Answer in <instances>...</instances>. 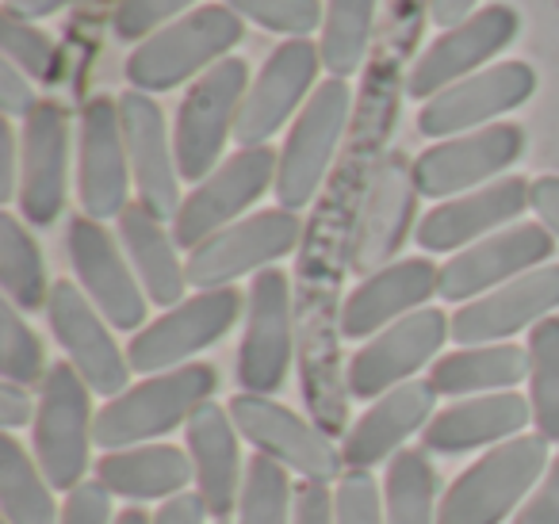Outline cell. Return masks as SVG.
Here are the masks:
<instances>
[{
  "instance_id": "32",
  "label": "cell",
  "mask_w": 559,
  "mask_h": 524,
  "mask_svg": "<svg viewBox=\"0 0 559 524\" xmlns=\"http://www.w3.org/2000/svg\"><path fill=\"white\" fill-rule=\"evenodd\" d=\"M96 483L111 493V498H131V501H169L195 483V471L188 452L177 444H134L119 448V452L100 455L96 463Z\"/></svg>"
},
{
  "instance_id": "45",
  "label": "cell",
  "mask_w": 559,
  "mask_h": 524,
  "mask_svg": "<svg viewBox=\"0 0 559 524\" xmlns=\"http://www.w3.org/2000/svg\"><path fill=\"white\" fill-rule=\"evenodd\" d=\"M195 0H119L111 12V27L123 43H146L154 32L169 27L173 20L188 16Z\"/></svg>"
},
{
  "instance_id": "7",
  "label": "cell",
  "mask_w": 559,
  "mask_h": 524,
  "mask_svg": "<svg viewBox=\"0 0 559 524\" xmlns=\"http://www.w3.org/2000/svg\"><path fill=\"white\" fill-rule=\"evenodd\" d=\"M249 93V70L241 58H223L215 70H207L185 93L173 123V146H177L180 180H195L218 169L226 162L223 150L238 131V111Z\"/></svg>"
},
{
  "instance_id": "10",
  "label": "cell",
  "mask_w": 559,
  "mask_h": 524,
  "mask_svg": "<svg viewBox=\"0 0 559 524\" xmlns=\"http://www.w3.org/2000/svg\"><path fill=\"white\" fill-rule=\"evenodd\" d=\"M304 230L307 226L288 207H269L238 218L234 226L218 230L215 238H207L188 253V284L195 291H215V287H230L234 279L249 276V272H264L280 257L296 253L304 246Z\"/></svg>"
},
{
  "instance_id": "35",
  "label": "cell",
  "mask_w": 559,
  "mask_h": 524,
  "mask_svg": "<svg viewBox=\"0 0 559 524\" xmlns=\"http://www.w3.org/2000/svg\"><path fill=\"white\" fill-rule=\"evenodd\" d=\"M399 62L391 55L376 58L365 73V88H360V104H353V123H349V150L345 157L365 165H380L391 154L388 139L399 116Z\"/></svg>"
},
{
  "instance_id": "12",
  "label": "cell",
  "mask_w": 559,
  "mask_h": 524,
  "mask_svg": "<svg viewBox=\"0 0 559 524\" xmlns=\"http://www.w3.org/2000/svg\"><path fill=\"white\" fill-rule=\"evenodd\" d=\"M226 409H230L238 432L257 452L296 471L304 483H334L349 471L334 437H326L314 421L299 417L296 409L280 406L269 394L238 391Z\"/></svg>"
},
{
  "instance_id": "38",
  "label": "cell",
  "mask_w": 559,
  "mask_h": 524,
  "mask_svg": "<svg viewBox=\"0 0 559 524\" xmlns=\"http://www.w3.org/2000/svg\"><path fill=\"white\" fill-rule=\"evenodd\" d=\"M383 516L388 524H437L441 498H437L433 463L421 448H403L388 463L383 475Z\"/></svg>"
},
{
  "instance_id": "36",
  "label": "cell",
  "mask_w": 559,
  "mask_h": 524,
  "mask_svg": "<svg viewBox=\"0 0 559 524\" xmlns=\"http://www.w3.org/2000/svg\"><path fill=\"white\" fill-rule=\"evenodd\" d=\"M0 513L4 524H58L62 516L35 452H27L12 432L0 437Z\"/></svg>"
},
{
  "instance_id": "49",
  "label": "cell",
  "mask_w": 559,
  "mask_h": 524,
  "mask_svg": "<svg viewBox=\"0 0 559 524\" xmlns=\"http://www.w3.org/2000/svg\"><path fill=\"white\" fill-rule=\"evenodd\" d=\"M35 81L27 78L24 70H16L12 62L0 66V108H4V119H27L35 111Z\"/></svg>"
},
{
  "instance_id": "48",
  "label": "cell",
  "mask_w": 559,
  "mask_h": 524,
  "mask_svg": "<svg viewBox=\"0 0 559 524\" xmlns=\"http://www.w3.org/2000/svg\"><path fill=\"white\" fill-rule=\"evenodd\" d=\"M513 524H559V455L548 463V471L525 498V505L513 513Z\"/></svg>"
},
{
  "instance_id": "37",
  "label": "cell",
  "mask_w": 559,
  "mask_h": 524,
  "mask_svg": "<svg viewBox=\"0 0 559 524\" xmlns=\"http://www.w3.org/2000/svg\"><path fill=\"white\" fill-rule=\"evenodd\" d=\"M376 4L380 0H326L319 55L330 78L349 81L365 66L376 32Z\"/></svg>"
},
{
  "instance_id": "19",
  "label": "cell",
  "mask_w": 559,
  "mask_h": 524,
  "mask_svg": "<svg viewBox=\"0 0 559 524\" xmlns=\"http://www.w3.org/2000/svg\"><path fill=\"white\" fill-rule=\"evenodd\" d=\"M551 249H556V238L540 223H513L506 230L452 253L441 264L437 295L444 302H460L464 307V302L479 299V295L495 291V287L548 264Z\"/></svg>"
},
{
  "instance_id": "34",
  "label": "cell",
  "mask_w": 559,
  "mask_h": 524,
  "mask_svg": "<svg viewBox=\"0 0 559 524\" xmlns=\"http://www.w3.org/2000/svg\"><path fill=\"white\" fill-rule=\"evenodd\" d=\"M528 379V353L521 345H467L441 356L429 371V386L449 398L498 394Z\"/></svg>"
},
{
  "instance_id": "18",
  "label": "cell",
  "mask_w": 559,
  "mask_h": 524,
  "mask_svg": "<svg viewBox=\"0 0 559 524\" xmlns=\"http://www.w3.org/2000/svg\"><path fill=\"white\" fill-rule=\"evenodd\" d=\"M452 337V318L437 307H421L403 322L376 333L349 360V394L353 398H383L395 386L411 383Z\"/></svg>"
},
{
  "instance_id": "13",
  "label": "cell",
  "mask_w": 559,
  "mask_h": 524,
  "mask_svg": "<svg viewBox=\"0 0 559 524\" xmlns=\"http://www.w3.org/2000/svg\"><path fill=\"white\" fill-rule=\"evenodd\" d=\"M521 32V16L510 4H487L464 24L449 27L437 35L426 50L411 62L406 70V96L414 100H433L437 93L452 88L456 81L472 78V73L487 70Z\"/></svg>"
},
{
  "instance_id": "52",
  "label": "cell",
  "mask_w": 559,
  "mask_h": 524,
  "mask_svg": "<svg viewBox=\"0 0 559 524\" xmlns=\"http://www.w3.org/2000/svg\"><path fill=\"white\" fill-rule=\"evenodd\" d=\"M20 192V131L12 119L0 127V200L12 203Z\"/></svg>"
},
{
  "instance_id": "54",
  "label": "cell",
  "mask_w": 559,
  "mask_h": 524,
  "mask_svg": "<svg viewBox=\"0 0 559 524\" xmlns=\"http://www.w3.org/2000/svg\"><path fill=\"white\" fill-rule=\"evenodd\" d=\"M207 505H203L200 493H177V498L162 501L154 513V524H207Z\"/></svg>"
},
{
  "instance_id": "50",
  "label": "cell",
  "mask_w": 559,
  "mask_h": 524,
  "mask_svg": "<svg viewBox=\"0 0 559 524\" xmlns=\"http://www.w3.org/2000/svg\"><path fill=\"white\" fill-rule=\"evenodd\" d=\"M35 414H39V398L32 394V386L0 379V429L16 432L24 425H35Z\"/></svg>"
},
{
  "instance_id": "11",
  "label": "cell",
  "mask_w": 559,
  "mask_h": 524,
  "mask_svg": "<svg viewBox=\"0 0 559 524\" xmlns=\"http://www.w3.org/2000/svg\"><path fill=\"white\" fill-rule=\"evenodd\" d=\"M241 299L238 287H215V291H195L192 299L169 307L162 318L146 322L127 345V360L131 371L139 376H162V371L185 368L188 356L203 353L215 341H223L230 333V325L238 322Z\"/></svg>"
},
{
  "instance_id": "17",
  "label": "cell",
  "mask_w": 559,
  "mask_h": 524,
  "mask_svg": "<svg viewBox=\"0 0 559 524\" xmlns=\"http://www.w3.org/2000/svg\"><path fill=\"white\" fill-rule=\"evenodd\" d=\"M536 93V73L528 62H495L472 78L456 81L452 88L437 93L433 100L421 104L418 131L426 139H456L483 127H495L498 116L521 108Z\"/></svg>"
},
{
  "instance_id": "25",
  "label": "cell",
  "mask_w": 559,
  "mask_h": 524,
  "mask_svg": "<svg viewBox=\"0 0 559 524\" xmlns=\"http://www.w3.org/2000/svg\"><path fill=\"white\" fill-rule=\"evenodd\" d=\"M418 184H414V162L403 150H391L380 165L372 169L360 207L357 226V249H353V269L360 276H372L383 264H391L403 249L406 234L414 226L418 211Z\"/></svg>"
},
{
  "instance_id": "26",
  "label": "cell",
  "mask_w": 559,
  "mask_h": 524,
  "mask_svg": "<svg viewBox=\"0 0 559 524\" xmlns=\"http://www.w3.org/2000/svg\"><path fill=\"white\" fill-rule=\"evenodd\" d=\"M559 307V264H540L452 314L456 345H502L521 330H533Z\"/></svg>"
},
{
  "instance_id": "4",
  "label": "cell",
  "mask_w": 559,
  "mask_h": 524,
  "mask_svg": "<svg viewBox=\"0 0 559 524\" xmlns=\"http://www.w3.org/2000/svg\"><path fill=\"white\" fill-rule=\"evenodd\" d=\"M353 123V93L349 81L330 78L314 88L304 111L292 123L276 165V203L288 211H304L314 203L334 172V157L349 139Z\"/></svg>"
},
{
  "instance_id": "24",
  "label": "cell",
  "mask_w": 559,
  "mask_h": 524,
  "mask_svg": "<svg viewBox=\"0 0 559 524\" xmlns=\"http://www.w3.org/2000/svg\"><path fill=\"white\" fill-rule=\"evenodd\" d=\"M119 123H123L127 162H131L139 203L162 223H173L185 200H180L177 146H173V131L165 127L162 108L154 96L131 88L119 96Z\"/></svg>"
},
{
  "instance_id": "42",
  "label": "cell",
  "mask_w": 559,
  "mask_h": 524,
  "mask_svg": "<svg viewBox=\"0 0 559 524\" xmlns=\"http://www.w3.org/2000/svg\"><path fill=\"white\" fill-rule=\"evenodd\" d=\"M0 371L9 383L20 386H43L47 379V353L32 325L24 322V310L4 299L0 307Z\"/></svg>"
},
{
  "instance_id": "30",
  "label": "cell",
  "mask_w": 559,
  "mask_h": 524,
  "mask_svg": "<svg viewBox=\"0 0 559 524\" xmlns=\"http://www.w3.org/2000/svg\"><path fill=\"white\" fill-rule=\"evenodd\" d=\"M188 432V460L195 471V493L203 498L215 521L238 509L241 483H246V463H241V432L234 425L230 409L203 402L185 425Z\"/></svg>"
},
{
  "instance_id": "21",
  "label": "cell",
  "mask_w": 559,
  "mask_h": 524,
  "mask_svg": "<svg viewBox=\"0 0 559 524\" xmlns=\"http://www.w3.org/2000/svg\"><path fill=\"white\" fill-rule=\"evenodd\" d=\"M131 162H127L119 100L93 96L78 123V195L96 223L119 218L131 207Z\"/></svg>"
},
{
  "instance_id": "40",
  "label": "cell",
  "mask_w": 559,
  "mask_h": 524,
  "mask_svg": "<svg viewBox=\"0 0 559 524\" xmlns=\"http://www.w3.org/2000/svg\"><path fill=\"white\" fill-rule=\"evenodd\" d=\"M528 406L533 429L548 444H559V314L528 330Z\"/></svg>"
},
{
  "instance_id": "27",
  "label": "cell",
  "mask_w": 559,
  "mask_h": 524,
  "mask_svg": "<svg viewBox=\"0 0 559 524\" xmlns=\"http://www.w3.org/2000/svg\"><path fill=\"white\" fill-rule=\"evenodd\" d=\"M441 269L426 257H403L365 276L342 302V333L349 341H372L388 325L403 322L437 295Z\"/></svg>"
},
{
  "instance_id": "5",
  "label": "cell",
  "mask_w": 559,
  "mask_h": 524,
  "mask_svg": "<svg viewBox=\"0 0 559 524\" xmlns=\"http://www.w3.org/2000/svg\"><path fill=\"white\" fill-rule=\"evenodd\" d=\"M544 471H548V440L540 432H521L506 444H495L449 486L437 524H502L525 505Z\"/></svg>"
},
{
  "instance_id": "16",
  "label": "cell",
  "mask_w": 559,
  "mask_h": 524,
  "mask_svg": "<svg viewBox=\"0 0 559 524\" xmlns=\"http://www.w3.org/2000/svg\"><path fill=\"white\" fill-rule=\"evenodd\" d=\"M521 154H525V131L518 123L483 127V131L437 142L414 157V184L426 200H456L502 180L498 172L521 162Z\"/></svg>"
},
{
  "instance_id": "51",
  "label": "cell",
  "mask_w": 559,
  "mask_h": 524,
  "mask_svg": "<svg viewBox=\"0 0 559 524\" xmlns=\"http://www.w3.org/2000/svg\"><path fill=\"white\" fill-rule=\"evenodd\" d=\"M292 524H337L334 490L330 483H299L296 486V513Z\"/></svg>"
},
{
  "instance_id": "29",
  "label": "cell",
  "mask_w": 559,
  "mask_h": 524,
  "mask_svg": "<svg viewBox=\"0 0 559 524\" xmlns=\"http://www.w3.org/2000/svg\"><path fill=\"white\" fill-rule=\"evenodd\" d=\"M437 398L441 394L429 386V379H411L376 398L342 437L345 467L372 471L376 463H391L414 432H426V425L433 421Z\"/></svg>"
},
{
  "instance_id": "57",
  "label": "cell",
  "mask_w": 559,
  "mask_h": 524,
  "mask_svg": "<svg viewBox=\"0 0 559 524\" xmlns=\"http://www.w3.org/2000/svg\"><path fill=\"white\" fill-rule=\"evenodd\" d=\"M116 524H154V521H150L142 509H123V513L116 516Z\"/></svg>"
},
{
  "instance_id": "22",
  "label": "cell",
  "mask_w": 559,
  "mask_h": 524,
  "mask_svg": "<svg viewBox=\"0 0 559 524\" xmlns=\"http://www.w3.org/2000/svg\"><path fill=\"white\" fill-rule=\"evenodd\" d=\"M47 318H50V330H55L58 345L66 348V356H70V364L78 368V376L88 383V391L104 394V398H116V394L127 391L131 360H127L123 348L111 337L108 318L88 302V295L81 291L78 284L58 279V284L50 287Z\"/></svg>"
},
{
  "instance_id": "47",
  "label": "cell",
  "mask_w": 559,
  "mask_h": 524,
  "mask_svg": "<svg viewBox=\"0 0 559 524\" xmlns=\"http://www.w3.org/2000/svg\"><path fill=\"white\" fill-rule=\"evenodd\" d=\"M58 524H116V516H111V493L100 483H81L66 498Z\"/></svg>"
},
{
  "instance_id": "20",
  "label": "cell",
  "mask_w": 559,
  "mask_h": 524,
  "mask_svg": "<svg viewBox=\"0 0 559 524\" xmlns=\"http://www.w3.org/2000/svg\"><path fill=\"white\" fill-rule=\"evenodd\" d=\"M66 249H70V264L78 272V287L108 318L111 330H142L150 299L142 291L127 253L104 230V223L78 215L70 223V234H66Z\"/></svg>"
},
{
  "instance_id": "56",
  "label": "cell",
  "mask_w": 559,
  "mask_h": 524,
  "mask_svg": "<svg viewBox=\"0 0 559 524\" xmlns=\"http://www.w3.org/2000/svg\"><path fill=\"white\" fill-rule=\"evenodd\" d=\"M70 4H78V0H4V16H16V20L35 24V20L55 16V12L70 9Z\"/></svg>"
},
{
  "instance_id": "44",
  "label": "cell",
  "mask_w": 559,
  "mask_h": 524,
  "mask_svg": "<svg viewBox=\"0 0 559 524\" xmlns=\"http://www.w3.org/2000/svg\"><path fill=\"white\" fill-rule=\"evenodd\" d=\"M223 4L249 24L288 39H307L314 27H322V12H326L322 0H223Z\"/></svg>"
},
{
  "instance_id": "15",
  "label": "cell",
  "mask_w": 559,
  "mask_h": 524,
  "mask_svg": "<svg viewBox=\"0 0 559 524\" xmlns=\"http://www.w3.org/2000/svg\"><path fill=\"white\" fill-rule=\"evenodd\" d=\"M322 70L319 43L311 39H288L280 43L269 58H264L261 73L249 81V93L238 111V131L234 142L238 146H269L276 131L288 127L292 116L304 111V104L314 96Z\"/></svg>"
},
{
  "instance_id": "1",
  "label": "cell",
  "mask_w": 559,
  "mask_h": 524,
  "mask_svg": "<svg viewBox=\"0 0 559 524\" xmlns=\"http://www.w3.org/2000/svg\"><path fill=\"white\" fill-rule=\"evenodd\" d=\"M241 16L226 4H203L188 16L173 20L169 27L154 32L146 43L131 50L127 58V81L139 93H169L185 81H200L207 70H215L223 58L241 43Z\"/></svg>"
},
{
  "instance_id": "23",
  "label": "cell",
  "mask_w": 559,
  "mask_h": 524,
  "mask_svg": "<svg viewBox=\"0 0 559 524\" xmlns=\"http://www.w3.org/2000/svg\"><path fill=\"white\" fill-rule=\"evenodd\" d=\"M70 188V116L62 104L39 100L20 127V215L32 226H50L66 207Z\"/></svg>"
},
{
  "instance_id": "28",
  "label": "cell",
  "mask_w": 559,
  "mask_h": 524,
  "mask_svg": "<svg viewBox=\"0 0 559 524\" xmlns=\"http://www.w3.org/2000/svg\"><path fill=\"white\" fill-rule=\"evenodd\" d=\"M528 207V184L521 177H502L456 200H444L418 223L414 238L426 253H460L490 234L506 230Z\"/></svg>"
},
{
  "instance_id": "55",
  "label": "cell",
  "mask_w": 559,
  "mask_h": 524,
  "mask_svg": "<svg viewBox=\"0 0 559 524\" xmlns=\"http://www.w3.org/2000/svg\"><path fill=\"white\" fill-rule=\"evenodd\" d=\"M475 12H479V0H429V20H433L437 27H444V32L464 24Z\"/></svg>"
},
{
  "instance_id": "39",
  "label": "cell",
  "mask_w": 559,
  "mask_h": 524,
  "mask_svg": "<svg viewBox=\"0 0 559 524\" xmlns=\"http://www.w3.org/2000/svg\"><path fill=\"white\" fill-rule=\"evenodd\" d=\"M0 284H4V299L20 310H39L47 307L50 287L47 284V264H43V249L12 211L0 215Z\"/></svg>"
},
{
  "instance_id": "3",
  "label": "cell",
  "mask_w": 559,
  "mask_h": 524,
  "mask_svg": "<svg viewBox=\"0 0 559 524\" xmlns=\"http://www.w3.org/2000/svg\"><path fill=\"white\" fill-rule=\"evenodd\" d=\"M218 376L211 364H185V368L146 376L142 383L127 386L123 394L108 398L96 414V444L119 452V448L154 444L177 425H188L192 414L211 402Z\"/></svg>"
},
{
  "instance_id": "43",
  "label": "cell",
  "mask_w": 559,
  "mask_h": 524,
  "mask_svg": "<svg viewBox=\"0 0 559 524\" xmlns=\"http://www.w3.org/2000/svg\"><path fill=\"white\" fill-rule=\"evenodd\" d=\"M4 62L24 70L39 85H55L62 73V50L47 32L16 16H4Z\"/></svg>"
},
{
  "instance_id": "46",
  "label": "cell",
  "mask_w": 559,
  "mask_h": 524,
  "mask_svg": "<svg viewBox=\"0 0 559 524\" xmlns=\"http://www.w3.org/2000/svg\"><path fill=\"white\" fill-rule=\"evenodd\" d=\"M337 524H388L383 516V493L372 471H345L334 490Z\"/></svg>"
},
{
  "instance_id": "6",
  "label": "cell",
  "mask_w": 559,
  "mask_h": 524,
  "mask_svg": "<svg viewBox=\"0 0 559 524\" xmlns=\"http://www.w3.org/2000/svg\"><path fill=\"white\" fill-rule=\"evenodd\" d=\"M93 440V391L70 360L55 364L39 386V414L32 425V452L55 490H78L85 483Z\"/></svg>"
},
{
  "instance_id": "14",
  "label": "cell",
  "mask_w": 559,
  "mask_h": 524,
  "mask_svg": "<svg viewBox=\"0 0 559 524\" xmlns=\"http://www.w3.org/2000/svg\"><path fill=\"white\" fill-rule=\"evenodd\" d=\"M372 165L342 157L330 172L326 188L319 195L311 223L304 230V249H299V284H326L337 287L345 269H353V249H357L360 207H365Z\"/></svg>"
},
{
  "instance_id": "2",
  "label": "cell",
  "mask_w": 559,
  "mask_h": 524,
  "mask_svg": "<svg viewBox=\"0 0 559 524\" xmlns=\"http://www.w3.org/2000/svg\"><path fill=\"white\" fill-rule=\"evenodd\" d=\"M342 307L337 287L299 284L296 291V360L311 421L326 437L349 432V368H342Z\"/></svg>"
},
{
  "instance_id": "53",
  "label": "cell",
  "mask_w": 559,
  "mask_h": 524,
  "mask_svg": "<svg viewBox=\"0 0 559 524\" xmlns=\"http://www.w3.org/2000/svg\"><path fill=\"white\" fill-rule=\"evenodd\" d=\"M528 207H533L536 223L559 241V177H536L528 184Z\"/></svg>"
},
{
  "instance_id": "9",
  "label": "cell",
  "mask_w": 559,
  "mask_h": 524,
  "mask_svg": "<svg viewBox=\"0 0 559 524\" xmlns=\"http://www.w3.org/2000/svg\"><path fill=\"white\" fill-rule=\"evenodd\" d=\"M276 165L280 154H272L269 146H238V154L226 157L185 195L177 218L169 223L177 246L192 253L195 246L238 223L269 188H276Z\"/></svg>"
},
{
  "instance_id": "41",
  "label": "cell",
  "mask_w": 559,
  "mask_h": 524,
  "mask_svg": "<svg viewBox=\"0 0 559 524\" xmlns=\"http://www.w3.org/2000/svg\"><path fill=\"white\" fill-rule=\"evenodd\" d=\"M292 513H296V486L288 478V467L261 452L249 455L238 498V524H292Z\"/></svg>"
},
{
  "instance_id": "33",
  "label": "cell",
  "mask_w": 559,
  "mask_h": 524,
  "mask_svg": "<svg viewBox=\"0 0 559 524\" xmlns=\"http://www.w3.org/2000/svg\"><path fill=\"white\" fill-rule=\"evenodd\" d=\"M119 246H123L127 261H131L134 276H139L142 291L154 307H177L185 302L188 287V269L177 257V238L173 230H165V223L157 215H150L142 203L119 215Z\"/></svg>"
},
{
  "instance_id": "31",
  "label": "cell",
  "mask_w": 559,
  "mask_h": 524,
  "mask_svg": "<svg viewBox=\"0 0 559 524\" xmlns=\"http://www.w3.org/2000/svg\"><path fill=\"white\" fill-rule=\"evenodd\" d=\"M528 425H533L528 398L513 391L475 394V398H460L456 406L437 409L433 421L421 432V444H426V452L456 455L472 452V448L506 444V440L521 437Z\"/></svg>"
},
{
  "instance_id": "8",
  "label": "cell",
  "mask_w": 559,
  "mask_h": 524,
  "mask_svg": "<svg viewBox=\"0 0 559 524\" xmlns=\"http://www.w3.org/2000/svg\"><path fill=\"white\" fill-rule=\"evenodd\" d=\"M296 360V291L280 269L253 276L246 295V333L238 348V386L246 394H276Z\"/></svg>"
}]
</instances>
